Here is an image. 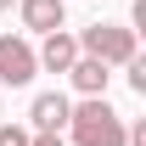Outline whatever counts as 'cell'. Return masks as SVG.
<instances>
[{
	"instance_id": "cell-1",
	"label": "cell",
	"mask_w": 146,
	"mask_h": 146,
	"mask_svg": "<svg viewBox=\"0 0 146 146\" xmlns=\"http://www.w3.org/2000/svg\"><path fill=\"white\" fill-rule=\"evenodd\" d=\"M68 129H73V146H129V124L107 107V96H84L68 112Z\"/></svg>"
},
{
	"instance_id": "cell-2",
	"label": "cell",
	"mask_w": 146,
	"mask_h": 146,
	"mask_svg": "<svg viewBox=\"0 0 146 146\" xmlns=\"http://www.w3.org/2000/svg\"><path fill=\"white\" fill-rule=\"evenodd\" d=\"M79 51H84V56H101L107 68H124L129 56H141V51H135V28H118V23H90V28L79 34Z\"/></svg>"
},
{
	"instance_id": "cell-3",
	"label": "cell",
	"mask_w": 146,
	"mask_h": 146,
	"mask_svg": "<svg viewBox=\"0 0 146 146\" xmlns=\"http://www.w3.org/2000/svg\"><path fill=\"white\" fill-rule=\"evenodd\" d=\"M39 73V62H34V45L23 34H0V84H28Z\"/></svg>"
},
{
	"instance_id": "cell-4",
	"label": "cell",
	"mask_w": 146,
	"mask_h": 146,
	"mask_svg": "<svg viewBox=\"0 0 146 146\" xmlns=\"http://www.w3.org/2000/svg\"><path fill=\"white\" fill-rule=\"evenodd\" d=\"M23 28L34 34H51V28H68V0H17Z\"/></svg>"
},
{
	"instance_id": "cell-5",
	"label": "cell",
	"mask_w": 146,
	"mask_h": 146,
	"mask_svg": "<svg viewBox=\"0 0 146 146\" xmlns=\"http://www.w3.org/2000/svg\"><path fill=\"white\" fill-rule=\"evenodd\" d=\"M73 56H79V39H73L68 28H51V34H45V45L34 51V62H39V68H51V73H68Z\"/></svg>"
},
{
	"instance_id": "cell-6",
	"label": "cell",
	"mask_w": 146,
	"mask_h": 146,
	"mask_svg": "<svg viewBox=\"0 0 146 146\" xmlns=\"http://www.w3.org/2000/svg\"><path fill=\"white\" fill-rule=\"evenodd\" d=\"M68 112H73V101L62 90H45V96H34V107H28V118H34V129H51V135H62L68 129Z\"/></svg>"
},
{
	"instance_id": "cell-7",
	"label": "cell",
	"mask_w": 146,
	"mask_h": 146,
	"mask_svg": "<svg viewBox=\"0 0 146 146\" xmlns=\"http://www.w3.org/2000/svg\"><path fill=\"white\" fill-rule=\"evenodd\" d=\"M68 79H73V90H79V96H107V79H112V73H107L101 56H84V51H79V56H73V68H68Z\"/></svg>"
},
{
	"instance_id": "cell-8",
	"label": "cell",
	"mask_w": 146,
	"mask_h": 146,
	"mask_svg": "<svg viewBox=\"0 0 146 146\" xmlns=\"http://www.w3.org/2000/svg\"><path fill=\"white\" fill-rule=\"evenodd\" d=\"M0 146H28V129H17V124H0Z\"/></svg>"
},
{
	"instance_id": "cell-9",
	"label": "cell",
	"mask_w": 146,
	"mask_h": 146,
	"mask_svg": "<svg viewBox=\"0 0 146 146\" xmlns=\"http://www.w3.org/2000/svg\"><path fill=\"white\" fill-rule=\"evenodd\" d=\"M129 146H146V124H135V129H129Z\"/></svg>"
},
{
	"instance_id": "cell-10",
	"label": "cell",
	"mask_w": 146,
	"mask_h": 146,
	"mask_svg": "<svg viewBox=\"0 0 146 146\" xmlns=\"http://www.w3.org/2000/svg\"><path fill=\"white\" fill-rule=\"evenodd\" d=\"M6 6H17V0H0V11H6Z\"/></svg>"
}]
</instances>
